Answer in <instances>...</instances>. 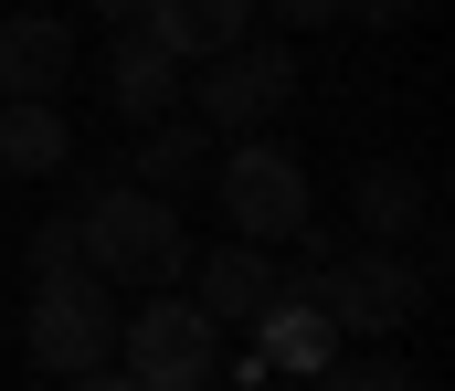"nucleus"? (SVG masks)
<instances>
[{"mask_svg": "<svg viewBox=\"0 0 455 391\" xmlns=\"http://www.w3.org/2000/svg\"><path fill=\"white\" fill-rule=\"evenodd\" d=\"M116 285L96 264L32 275V371L43 381H116Z\"/></svg>", "mask_w": 455, "mask_h": 391, "instance_id": "2", "label": "nucleus"}, {"mask_svg": "<svg viewBox=\"0 0 455 391\" xmlns=\"http://www.w3.org/2000/svg\"><path fill=\"white\" fill-rule=\"evenodd\" d=\"M75 74V32L53 11H11L0 21V96H64Z\"/></svg>", "mask_w": 455, "mask_h": 391, "instance_id": "8", "label": "nucleus"}, {"mask_svg": "<svg viewBox=\"0 0 455 391\" xmlns=\"http://www.w3.org/2000/svg\"><path fill=\"white\" fill-rule=\"evenodd\" d=\"M75 254L96 264L107 285H180V275H191V233H180L170 191H148V180H96L85 212H75Z\"/></svg>", "mask_w": 455, "mask_h": 391, "instance_id": "1", "label": "nucleus"}, {"mask_svg": "<svg viewBox=\"0 0 455 391\" xmlns=\"http://www.w3.org/2000/svg\"><path fill=\"white\" fill-rule=\"evenodd\" d=\"M212 169V128H191V117H148V137H138V180L148 191H191Z\"/></svg>", "mask_w": 455, "mask_h": 391, "instance_id": "12", "label": "nucleus"}, {"mask_svg": "<svg viewBox=\"0 0 455 391\" xmlns=\"http://www.w3.org/2000/svg\"><path fill=\"white\" fill-rule=\"evenodd\" d=\"M349 201H360V233H381V244L424 233V180H413V169H392V159H371Z\"/></svg>", "mask_w": 455, "mask_h": 391, "instance_id": "13", "label": "nucleus"}, {"mask_svg": "<svg viewBox=\"0 0 455 391\" xmlns=\"http://www.w3.org/2000/svg\"><path fill=\"white\" fill-rule=\"evenodd\" d=\"M202 180L223 191V223L243 233V244H297V233L318 223L307 159H297V148H275L265 128H243V148H223V159H212Z\"/></svg>", "mask_w": 455, "mask_h": 391, "instance_id": "4", "label": "nucleus"}, {"mask_svg": "<svg viewBox=\"0 0 455 391\" xmlns=\"http://www.w3.org/2000/svg\"><path fill=\"white\" fill-rule=\"evenodd\" d=\"M349 21H371V32H392V21H413V0H339Z\"/></svg>", "mask_w": 455, "mask_h": 391, "instance_id": "17", "label": "nucleus"}, {"mask_svg": "<svg viewBox=\"0 0 455 391\" xmlns=\"http://www.w3.org/2000/svg\"><path fill=\"white\" fill-rule=\"evenodd\" d=\"M265 296H275V254H265V244H223V254H202V296H191V307H202L212 328H243Z\"/></svg>", "mask_w": 455, "mask_h": 391, "instance_id": "11", "label": "nucleus"}, {"mask_svg": "<svg viewBox=\"0 0 455 391\" xmlns=\"http://www.w3.org/2000/svg\"><path fill=\"white\" fill-rule=\"evenodd\" d=\"M64 159H75L64 96H0V169H11V180H53Z\"/></svg>", "mask_w": 455, "mask_h": 391, "instance_id": "9", "label": "nucleus"}, {"mask_svg": "<svg viewBox=\"0 0 455 391\" xmlns=\"http://www.w3.org/2000/svg\"><path fill=\"white\" fill-rule=\"evenodd\" d=\"M223 371V328L180 285H138V317H116V381L138 391H202Z\"/></svg>", "mask_w": 455, "mask_h": 391, "instance_id": "3", "label": "nucleus"}, {"mask_svg": "<svg viewBox=\"0 0 455 391\" xmlns=\"http://www.w3.org/2000/svg\"><path fill=\"white\" fill-rule=\"evenodd\" d=\"M21 264H32V275H64V264H85V254H75V223H43V233L21 244Z\"/></svg>", "mask_w": 455, "mask_h": 391, "instance_id": "15", "label": "nucleus"}, {"mask_svg": "<svg viewBox=\"0 0 455 391\" xmlns=\"http://www.w3.org/2000/svg\"><path fill=\"white\" fill-rule=\"evenodd\" d=\"M138 21H148L180 64H212L223 43H243V32H254V0H148Z\"/></svg>", "mask_w": 455, "mask_h": 391, "instance_id": "10", "label": "nucleus"}, {"mask_svg": "<svg viewBox=\"0 0 455 391\" xmlns=\"http://www.w3.org/2000/svg\"><path fill=\"white\" fill-rule=\"evenodd\" d=\"M307 285H318V307H329V328H339V339H392V328L424 307V275L392 254V244L307 264Z\"/></svg>", "mask_w": 455, "mask_h": 391, "instance_id": "5", "label": "nucleus"}, {"mask_svg": "<svg viewBox=\"0 0 455 391\" xmlns=\"http://www.w3.org/2000/svg\"><path fill=\"white\" fill-rule=\"evenodd\" d=\"M286 96H297V53L286 43H223L212 64H202V128H223V137H243V128H265V117H286Z\"/></svg>", "mask_w": 455, "mask_h": 391, "instance_id": "6", "label": "nucleus"}, {"mask_svg": "<svg viewBox=\"0 0 455 391\" xmlns=\"http://www.w3.org/2000/svg\"><path fill=\"white\" fill-rule=\"evenodd\" d=\"M254 11H275L286 32H318V21H339V0H254Z\"/></svg>", "mask_w": 455, "mask_h": 391, "instance_id": "16", "label": "nucleus"}, {"mask_svg": "<svg viewBox=\"0 0 455 391\" xmlns=\"http://www.w3.org/2000/svg\"><path fill=\"white\" fill-rule=\"evenodd\" d=\"M107 96H116V117H127V128H148V117H170V106H180V53H170L148 21H116Z\"/></svg>", "mask_w": 455, "mask_h": 391, "instance_id": "7", "label": "nucleus"}, {"mask_svg": "<svg viewBox=\"0 0 455 391\" xmlns=\"http://www.w3.org/2000/svg\"><path fill=\"white\" fill-rule=\"evenodd\" d=\"M318 381H339V391H403L413 381V371H403V360H392V349H329V371H318Z\"/></svg>", "mask_w": 455, "mask_h": 391, "instance_id": "14", "label": "nucleus"}, {"mask_svg": "<svg viewBox=\"0 0 455 391\" xmlns=\"http://www.w3.org/2000/svg\"><path fill=\"white\" fill-rule=\"evenodd\" d=\"M85 11H107V21H138V11H148V0H85Z\"/></svg>", "mask_w": 455, "mask_h": 391, "instance_id": "18", "label": "nucleus"}]
</instances>
